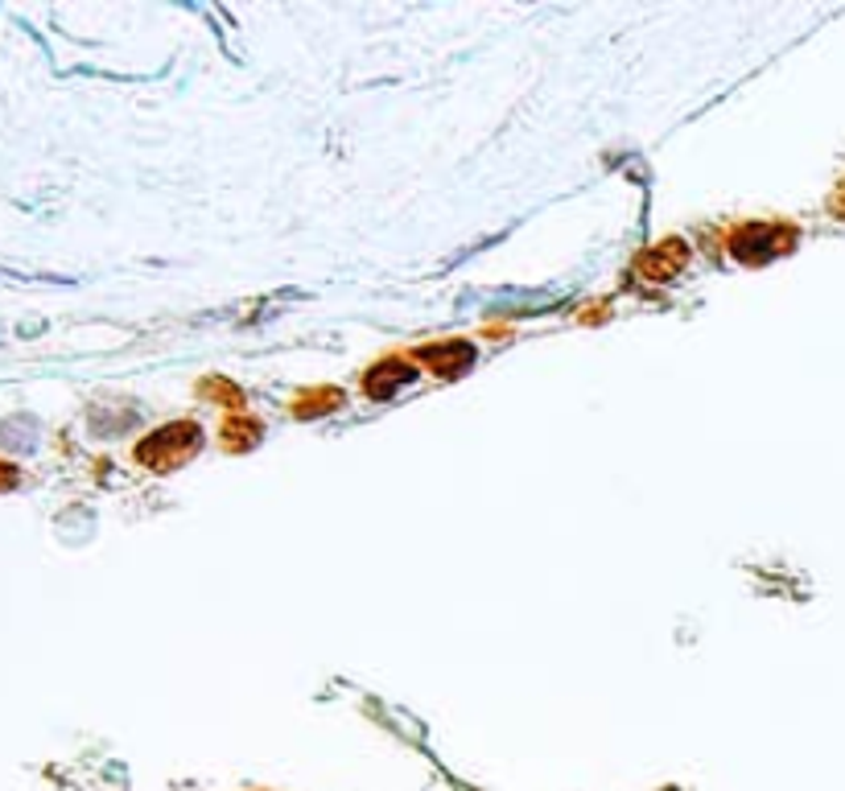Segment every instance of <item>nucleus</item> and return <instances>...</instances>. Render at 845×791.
<instances>
[]
</instances>
